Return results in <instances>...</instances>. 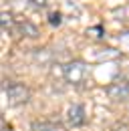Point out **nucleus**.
<instances>
[{
	"label": "nucleus",
	"mask_w": 129,
	"mask_h": 131,
	"mask_svg": "<svg viewBox=\"0 0 129 131\" xmlns=\"http://www.w3.org/2000/svg\"><path fill=\"white\" fill-rule=\"evenodd\" d=\"M63 75H64V79H67V83L81 85V83H85L87 75H89V67H87V63H83V61H71V63H67L63 67Z\"/></svg>",
	"instance_id": "nucleus-1"
},
{
	"label": "nucleus",
	"mask_w": 129,
	"mask_h": 131,
	"mask_svg": "<svg viewBox=\"0 0 129 131\" xmlns=\"http://www.w3.org/2000/svg\"><path fill=\"white\" fill-rule=\"evenodd\" d=\"M6 95L10 99V105H24L30 101V91L28 87L20 85V83H10L6 85Z\"/></svg>",
	"instance_id": "nucleus-2"
},
{
	"label": "nucleus",
	"mask_w": 129,
	"mask_h": 131,
	"mask_svg": "<svg viewBox=\"0 0 129 131\" xmlns=\"http://www.w3.org/2000/svg\"><path fill=\"white\" fill-rule=\"evenodd\" d=\"M107 95L113 101H127L129 99V83L127 81H115L107 87Z\"/></svg>",
	"instance_id": "nucleus-3"
},
{
	"label": "nucleus",
	"mask_w": 129,
	"mask_h": 131,
	"mask_svg": "<svg viewBox=\"0 0 129 131\" xmlns=\"http://www.w3.org/2000/svg\"><path fill=\"white\" fill-rule=\"evenodd\" d=\"M67 123L71 127H79L85 123V107L83 105H71L69 113H67Z\"/></svg>",
	"instance_id": "nucleus-4"
},
{
	"label": "nucleus",
	"mask_w": 129,
	"mask_h": 131,
	"mask_svg": "<svg viewBox=\"0 0 129 131\" xmlns=\"http://www.w3.org/2000/svg\"><path fill=\"white\" fill-rule=\"evenodd\" d=\"M20 30H22L24 36H30V38H36V36H38V28H36L32 22H22V24H20Z\"/></svg>",
	"instance_id": "nucleus-5"
},
{
	"label": "nucleus",
	"mask_w": 129,
	"mask_h": 131,
	"mask_svg": "<svg viewBox=\"0 0 129 131\" xmlns=\"http://www.w3.org/2000/svg\"><path fill=\"white\" fill-rule=\"evenodd\" d=\"M32 131H59L55 123H32Z\"/></svg>",
	"instance_id": "nucleus-6"
},
{
	"label": "nucleus",
	"mask_w": 129,
	"mask_h": 131,
	"mask_svg": "<svg viewBox=\"0 0 129 131\" xmlns=\"http://www.w3.org/2000/svg\"><path fill=\"white\" fill-rule=\"evenodd\" d=\"M0 24H2L4 30H8V28L12 26V16H10L8 12H2V16H0Z\"/></svg>",
	"instance_id": "nucleus-7"
},
{
	"label": "nucleus",
	"mask_w": 129,
	"mask_h": 131,
	"mask_svg": "<svg viewBox=\"0 0 129 131\" xmlns=\"http://www.w3.org/2000/svg\"><path fill=\"white\" fill-rule=\"evenodd\" d=\"M87 32H89V36H93V38H103L105 30H103V26H91Z\"/></svg>",
	"instance_id": "nucleus-8"
},
{
	"label": "nucleus",
	"mask_w": 129,
	"mask_h": 131,
	"mask_svg": "<svg viewBox=\"0 0 129 131\" xmlns=\"http://www.w3.org/2000/svg\"><path fill=\"white\" fill-rule=\"evenodd\" d=\"M48 22H50L52 26H59V24L63 22V18H61V12H52V14H48Z\"/></svg>",
	"instance_id": "nucleus-9"
},
{
	"label": "nucleus",
	"mask_w": 129,
	"mask_h": 131,
	"mask_svg": "<svg viewBox=\"0 0 129 131\" xmlns=\"http://www.w3.org/2000/svg\"><path fill=\"white\" fill-rule=\"evenodd\" d=\"M32 8H45L47 6V0H28Z\"/></svg>",
	"instance_id": "nucleus-10"
},
{
	"label": "nucleus",
	"mask_w": 129,
	"mask_h": 131,
	"mask_svg": "<svg viewBox=\"0 0 129 131\" xmlns=\"http://www.w3.org/2000/svg\"><path fill=\"white\" fill-rule=\"evenodd\" d=\"M113 131H129L127 125H113Z\"/></svg>",
	"instance_id": "nucleus-11"
}]
</instances>
